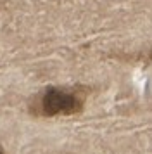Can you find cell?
I'll list each match as a JSON object with an SVG mask.
<instances>
[{
	"instance_id": "1",
	"label": "cell",
	"mask_w": 152,
	"mask_h": 154,
	"mask_svg": "<svg viewBox=\"0 0 152 154\" xmlns=\"http://www.w3.org/2000/svg\"><path fill=\"white\" fill-rule=\"evenodd\" d=\"M83 109V99L71 90H62L50 87L43 92L38 100V109L41 116H69L76 114Z\"/></svg>"
},
{
	"instance_id": "2",
	"label": "cell",
	"mask_w": 152,
	"mask_h": 154,
	"mask_svg": "<svg viewBox=\"0 0 152 154\" xmlns=\"http://www.w3.org/2000/svg\"><path fill=\"white\" fill-rule=\"evenodd\" d=\"M0 154H4V152H2V151H0Z\"/></svg>"
}]
</instances>
